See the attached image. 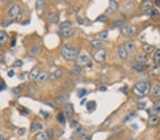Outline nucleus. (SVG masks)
I'll list each match as a JSON object with an SVG mask.
<instances>
[{
  "label": "nucleus",
  "instance_id": "1",
  "mask_svg": "<svg viewBox=\"0 0 160 140\" xmlns=\"http://www.w3.org/2000/svg\"><path fill=\"white\" fill-rule=\"evenodd\" d=\"M151 89L150 84L146 82H139L133 86L132 92L136 96L143 98L148 94Z\"/></svg>",
  "mask_w": 160,
  "mask_h": 140
},
{
  "label": "nucleus",
  "instance_id": "2",
  "mask_svg": "<svg viewBox=\"0 0 160 140\" xmlns=\"http://www.w3.org/2000/svg\"><path fill=\"white\" fill-rule=\"evenodd\" d=\"M63 57L67 60H73L78 57L80 50L76 47H72L68 45H64L61 49Z\"/></svg>",
  "mask_w": 160,
  "mask_h": 140
},
{
  "label": "nucleus",
  "instance_id": "3",
  "mask_svg": "<svg viewBox=\"0 0 160 140\" xmlns=\"http://www.w3.org/2000/svg\"><path fill=\"white\" fill-rule=\"evenodd\" d=\"M60 28L61 35L64 38H68L69 37H71L75 33V29H73V26H72V23L68 20L61 23Z\"/></svg>",
  "mask_w": 160,
  "mask_h": 140
},
{
  "label": "nucleus",
  "instance_id": "4",
  "mask_svg": "<svg viewBox=\"0 0 160 140\" xmlns=\"http://www.w3.org/2000/svg\"><path fill=\"white\" fill-rule=\"evenodd\" d=\"M8 15L13 19L19 20L21 17V10L19 5L14 4L8 11Z\"/></svg>",
  "mask_w": 160,
  "mask_h": 140
},
{
  "label": "nucleus",
  "instance_id": "5",
  "mask_svg": "<svg viewBox=\"0 0 160 140\" xmlns=\"http://www.w3.org/2000/svg\"><path fill=\"white\" fill-rule=\"evenodd\" d=\"M106 58V52L104 49H99L93 54V59L95 62L102 63Z\"/></svg>",
  "mask_w": 160,
  "mask_h": 140
},
{
  "label": "nucleus",
  "instance_id": "6",
  "mask_svg": "<svg viewBox=\"0 0 160 140\" xmlns=\"http://www.w3.org/2000/svg\"><path fill=\"white\" fill-rule=\"evenodd\" d=\"M135 26H127L121 29V33L125 37H131L136 33Z\"/></svg>",
  "mask_w": 160,
  "mask_h": 140
},
{
  "label": "nucleus",
  "instance_id": "7",
  "mask_svg": "<svg viewBox=\"0 0 160 140\" xmlns=\"http://www.w3.org/2000/svg\"><path fill=\"white\" fill-rule=\"evenodd\" d=\"M118 9V4L113 0H110L109 3V7L107 9L106 12L107 13L112 14L115 13Z\"/></svg>",
  "mask_w": 160,
  "mask_h": 140
},
{
  "label": "nucleus",
  "instance_id": "8",
  "mask_svg": "<svg viewBox=\"0 0 160 140\" xmlns=\"http://www.w3.org/2000/svg\"><path fill=\"white\" fill-rule=\"evenodd\" d=\"M153 5L152 1L150 0H145L141 3L140 9L142 12H148L149 10L152 9V7Z\"/></svg>",
  "mask_w": 160,
  "mask_h": 140
},
{
  "label": "nucleus",
  "instance_id": "9",
  "mask_svg": "<svg viewBox=\"0 0 160 140\" xmlns=\"http://www.w3.org/2000/svg\"><path fill=\"white\" fill-rule=\"evenodd\" d=\"M148 60L149 55L148 54L145 53V52H140V53L137 54L135 57V60L137 62L144 63V62H147Z\"/></svg>",
  "mask_w": 160,
  "mask_h": 140
},
{
  "label": "nucleus",
  "instance_id": "10",
  "mask_svg": "<svg viewBox=\"0 0 160 140\" xmlns=\"http://www.w3.org/2000/svg\"><path fill=\"white\" fill-rule=\"evenodd\" d=\"M132 67L133 69L136 70L137 71H142L147 69V66L145 63H141V62H134L132 65Z\"/></svg>",
  "mask_w": 160,
  "mask_h": 140
},
{
  "label": "nucleus",
  "instance_id": "11",
  "mask_svg": "<svg viewBox=\"0 0 160 140\" xmlns=\"http://www.w3.org/2000/svg\"><path fill=\"white\" fill-rule=\"evenodd\" d=\"M135 44H134V42L132 41V40L127 42L125 45V48L128 54L132 53V52L135 50Z\"/></svg>",
  "mask_w": 160,
  "mask_h": 140
},
{
  "label": "nucleus",
  "instance_id": "12",
  "mask_svg": "<svg viewBox=\"0 0 160 140\" xmlns=\"http://www.w3.org/2000/svg\"><path fill=\"white\" fill-rule=\"evenodd\" d=\"M117 53H118L119 57H120V59H122V60H126L127 58H128V53L127 52L126 50H125V47L120 46L118 48V50H117Z\"/></svg>",
  "mask_w": 160,
  "mask_h": 140
},
{
  "label": "nucleus",
  "instance_id": "13",
  "mask_svg": "<svg viewBox=\"0 0 160 140\" xmlns=\"http://www.w3.org/2000/svg\"><path fill=\"white\" fill-rule=\"evenodd\" d=\"M160 75V66L156 65L153 67L150 71V76L152 78H157Z\"/></svg>",
  "mask_w": 160,
  "mask_h": 140
},
{
  "label": "nucleus",
  "instance_id": "14",
  "mask_svg": "<svg viewBox=\"0 0 160 140\" xmlns=\"http://www.w3.org/2000/svg\"><path fill=\"white\" fill-rule=\"evenodd\" d=\"M61 76H62V71L60 69H58L56 71H53V72L51 73V74H49V77H48V80L51 81H56V79H59Z\"/></svg>",
  "mask_w": 160,
  "mask_h": 140
},
{
  "label": "nucleus",
  "instance_id": "15",
  "mask_svg": "<svg viewBox=\"0 0 160 140\" xmlns=\"http://www.w3.org/2000/svg\"><path fill=\"white\" fill-rule=\"evenodd\" d=\"M134 8H135V4L132 1H128L123 5L124 11L127 12H132V11H134Z\"/></svg>",
  "mask_w": 160,
  "mask_h": 140
},
{
  "label": "nucleus",
  "instance_id": "16",
  "mask_svg": "<svg viewBox=\"0 0 160 140\" xmlns=\"http://www.w3.org/2000/svg\"><path fill=\"white\" fill-rule=\"evenodd\" d=\"M73 113H74V110H73V105L70 103L67 104L66 105L65 110H64V114L68 118H70V117L73 116Z\"/></svg>",
  "mask_w": 160,
  "mask_h": 140
},
{
  "label": "nucleus",
  "instance_id": "17",
  "mask_svg": "<svg viewBox=\"0 0 160 140\" xmlns=\"http://www.w3.org/2000/svg\"><path fill=\"white\" fill-rule=\"evenodd\" d=\"M48 77L49 75H48L46 72H41L39 73L38 77L37 78V81L39 83H43L47 79H48Z\"/></svg>",
  "mask_w": 160,
  "mask_h": 140
},
{
  "label": "nucleus",
  "instance_id": "18",
  "mask_svg": "<svg viewBox=\"0 0 160 140\" xmlns=\"http://www.w3.org/2000/svg\"><path fill=\"white\" fill-rule=\"evenodd\" d=\"M39 74V70L37 67H34L33 68L32 70L30 71L29 74V79L30 80H34V79H37L38 77Z\"/></svg>",
  "mask_w": 160,
  "mask_h": 140
},
{
  "label": "nucleus",
  "instance_id": "19",
  "mask_svg": "<svg viewBox=\"0 0 160 140\" xmlns=\"http://www.w3.org/2000/svg\"><path fill=\"white\" fill-rule=\"evenodd\" d=\"M90 44L92 48H96V49L99 50L102 47V44H103V43H102L101 40H98V39H94V40H90Z\"/></svg>",
  "mask_w": 160,
  "mask_h": 140
},
{
  "label": "nucleus",
  "instance_id": "20",
  "mask_svg": "<svg viewBox=\"0 0 160 140\" xmlns=\"http://www.w3.org/2000/svg\"><path fill=\"white\" fill-rule=\"evenodd\" d=\"M159 122V118L157 116H152L148 120V123L150 126H154L157 124Z\"/></svg>",
  "mask_w": 160,
  "mask_h": 140
},
{
  "label": "nucleus",
  "instance_id": "21",
  "mask_svg": "<svg viewBox=\"0 0 160 140\" xmlns=\"http://www.w3.org/2000/svg\"><path fill=\"white\" fill-rule=\"evenodd\" d=\"M143 50L145 53L150 54L154 51L155 47L154 46H152V45L148 44V43H145V44L143 45Z\"/></svg>",
  "mask_w": 160,
  "mask_h": 140
},
{
  "label": "nucleus",
  "instance_id": "22",
  "mask_svg": "<svg viewBox=\"0 0 160 140\" xmlns=\"http://www.w3.org/2000/svg\"><path fill=\"white\" fill-rule=\"evenodd\" d=\"M151 95L153 97H159L160 96V86H154L151 89Z\"/></svg>",
  "mask_w": 160,
  "mask_h": 140
},
{
  "label": "nucleus",
  "instance_id": "23",
  "mask_svg": "<svg viewBox=\"0 0 160 140\" xmlns=\"http://www.w3.org/2000/svg\"><path fill=\"white\" fill-rule=\"evenodd\" d=\"M82 70V67L79 66V65H77V66H75L73 69L70 70V74H71V75H78V74H81Z\"/></svg>",
  "mask_w": 160,
  "mask_h": 140
},
{
  "label": "nucleus",
  "instance_id": "24",
  "mask_svg": "<svg viewBox=\"0 0 160 140\" xmlns=\"http://www.w3.org/2000/svg\"><path fill=\"white\" fill-rule=\"evenodd\" d=\"M48 138V135L46 132H42L40 133L37 134L36 135L35 139L36 140H47Z\"/></svg>",
  "mask_w": 160,
  "mask_h": 140
},
{
  "label": "nucleus",
  "instance_id": "25",
  "mask_svg": "<svg viewBox=\"0 0 160 140\" xmlns=\"http://www.w3.org/2000/svg\"><path fill=\"white\" fill-rule=\"evenodd\" d=\"M42 129V125L41 124L37 123V122H33L31 124L30 130L31 132H34L37 130H40Z\"/></svg>",
  "mask_w": 160,
  "mask_h": 140
},
{
  "label": "nucleus",
  "instance_id": "26",
  "mask_svg": "<svg viewBox=\"0 0 160 140\" xmlns=\"http://www.w3.org/2000/svg\"><path fill=\"white\" fill-rule=\"evenodd\" d=\"M45 8V1H37V10L39 13L43 12Z\"/></svg>",
  "mask_w": 160,
  "mask_h": 140
},
{
  "label": "nucleus",
  "instance_id": "27",
  "mask_svg": "<svg viewBox=\"0 0 160 140\" xmlns=\"http://www.w3.org/2000/svg\"><path fill=\"white\" fill-rule=\"evenodd\" d=\"M48 20H49V21L51 23H57L58 21H59V15L56 14H50L49 15H48Z\"/></svg>",
  "mask_w": 160,
  "mask_h": 140
},
{
  "label": "nucleus",
  "instance_id": "28",
  "mask_svg": "<svg viewBox=\"0 0 160 140\" xmlns=\"http://www.w3.org/2000/svg\"><path fill=\"white\" fill-rule=\"evenodd\" d=\"M95 107H96V103H95V101H89L86 104V108H87L88 110L90 112L95 110Z\"/></svg>",
  "mask_w": 160,
  "mask_h": 140
},
{
  "label": "nucleus",
  "instance_id": "29",
  "mask_svg": "<svg viewBox=\"0 0 160 140\" xmlns=\"http://www.w3.org/2000/svg\"><path fill=\"white\" fill-rule=\"evenodd\" d=\"M8 40V35L4 31H0V44L4 43Z\"/></svg>",
  "mask_w": 160,
  "mask_h": 140
},
{
  "label": "nucleus",
  "instance_id": "30",
  "mask_svg": "<svg viewBox=\"0 0 160 140\" xmlns=\"http://www.w3.org/2000/svg\"><path fill=\"white\" fill-rule=\"evenodd\" d=\"M69 98L68 95H67V96H60V97L57 98L56 100V103L58 104H62L63 103L66 102V101H68Z\"/></svg>",
  "mask_w": 160,
  "mask_h": 140
},
{
  "label": "nucleus",
  "instance_id": "31",
  "mask_svg": "<svg viewBox=\"0 0 160 140\" xmlns=\"http://www.w3.org/2000/svg\"><path fill=\"white\" fill-rule=\"evenodd\" d=\"M78 63L86 64L89 62V57L86 55H82L78 58Z\"/></svg>",
  "mask_w": 160,
  "mask_h": 140
},
{
  "label": "nucleus",
  "instance_id": "32",
  "mask_svg": "<svg viewBox=\"0 0 160 140\" xmlns=\"http://www.w3.org/2000/svg\"><path fill=\"white\" fill-rule=\"evenodd\" d=\"M135 117H136L135 113H130V114L128 115V116L124 118V122H130V121H131L132 120L134 119Z\"/></svg>",
  "mask_w": 160,
  "mask_h": 140
},
{
  "label": "nucleus",
  "instance_id": "33",
  "mask_svg": "<svg viewBox=\"0 0 160 140\" xmlns=\"http://www.w3.org/2000/svg\"><path fill=\"white\" fill-rule=\"evenodd\" d=\"M57 120L59 122L62 124H65L66 122V119H65V116H64V113H60L57 116Z\"/></svg>",
  "mask_w": 160,
  "mask_h": 140
},
{
  "label": "nucleus",
  "instance_id": "34",
  "mask_svg": "<svg viewBox=\"0 0 160 140\" xmlns=\"http://www.w3.org/2000/svg\"><path fill=\"white\" fill-rule=\"evenodd\" d=\"M111 122H112V120H111V118H107L106 120L104 121V122H103L101 124V127L102 128H106V127H108V126L110 125L111 123Z\"/></svg>",
  "mask_w": 160,
  "mask_h": 140
},
{
  "label": "nucleus",
  "instance_id": "35",
  "mask_svg": "<svg viewBox=\"0 0 160 140\" xmlns=\"http://www.w3.org/2000/svg\"><path fill=\"white\" fill-rule=\"evenodd\" d=\"M99 37L102 40H107L108 38V32L107 31H103L99 33Z\"/></svg>",
  "mask_w": 160,
  "mask_h": 140
},
{
  "label": "nucleus",
  "instance_id": "36",
  "mask_svg": "<svg viewBox=\"0 0 160 140\" xmlns=\"http://www.w3.org/2000/svg\"><path fill=\"white\" fill-rule=\"evenodd\" d=\"M154 60L156 63H160V50H158L154 55Z\"/></svg>",
  "mask_w": 160,
  "mask_h": 140
},
{
  "label": "nucleus",
  "instance_id": "37",
  "mask_svg": "<svg viewBox=\"0 0 160 140\" xmlns=\"http://www.w3.org/2000/svg\"><path fill=\"white\" fill-rule=\"evenodd\" d=\"M153 109L156 112H160V101H157L154 103Z\"/></svg>",
  "mask_w": 160,
  "mask_h": 140
},
{
  "label": "nucleus",
  "instance_id": "38",
  "mask_svg": "<svg viewBox=\"0 0 160 140\" xmlns=\"http://www.w3.org/2000/svg\"><path fill=\"white\" fill-rule=\"evenodd\" d=\"M108 20V18L106 16H100L98 17L95 21H99V22H102V23H106Z\"/></svg>",
  "mask_w": 160,
  "mask_h": 140
},
{
  "label": "nucleus",
  "instance_id": "39",
  "mask_svg": "<svg viewBox=\"0 0 160 140\" xmlns=\"http://www.w3.org/2000/svg\"><path fill=\"white\" fill-rule=\"evenodd\" d=\"M22 65H23V62L21 61V60H18L16 62H14V63L13 64L12 66L14 67H21Z\"/></svg>",
  "mask_w": 160,
  "mask_h": 140
},
{
  "label": "nucleus",
  "instance_id": "40",
  "mask_svg": "<svg viewBox=\"0 0 160 140\" xmlns=\"http://www.w3.org/2000/svg\"><path fill=\"white\" fill-rule=\"evenodd\" d=\"M86 93H87V91H86V89H81L79 91H78V96L79 98L83 97L86 94Z\"/></svg>",
  "mask_w": 160,
  "mask_h": 140
},
{
  "label": "nucleus",
  "instance_id": "41",
  "mask_svg": "<svg viewBox=\"0 0 160 140\" xmlns=\"http://www.w3.org/2000/svg\"><path fill=\"white\" fill-rule=\"evenodd\" d=\"M39 51V48L38 46H34L31 48V52H32V53L36 54Z\"/></svg>",
  "mask_w": 160,
  "mask_h": 140
},
{
  "label": "nucleus",
  "instance_id": "42",
  "mask_svg": "<svg viewBox=\"0 0 160 140\" xmlns=\"http://www.w3.org/2000/svg\"><path fill=\"white\" fill-rule=\"evenodd\" d=\"M80 137H81V140H91V137L86 133L80 136Z\"/></svg>",
  "mask_w": 160,
  "mask_h": 140
},
{
  "label": "nucleus",
  "instance_id": "43",
  "mask_svg": "<svg viewBox=\"0 0 160 140\" xmlns=\"http://www.w3.org/2000/svg\"><path fill=\"white\" fill-rule=\"evenodd\" d=\"M70 125H71L72 128L78 129V127H80L79 124H78V122H77V121H76V120H73V121H72L71 123H70Z\"/></svg>",
  "mask_w": 160,
  "mask_h": 140
},
{
  "label": "nucleus",
  "instance_id": "44",
  "mask_svg": "<svg viewBox=\"0 0 160 140\" xmlns=\"http://www.w3.org/2000/svg\"><path fill=\"white\" fill-rule=\"evenodd\" d=\"M137 107L139 110H142L146 107V102H139L137 104Z\"/></svg>",
  "mask_w": 160,
  "mask_h": 140
},
{
  "label": "nucleus",
  "instance_id": "45",
  "mask_svg": "<svg viewBox=\"0 0 160 140\" xmlns=\"http://www.w3.org/2000/svg\"><path fill=\"white\" fill-rule=\"evenodd\" d=\"M123 24H124V22L122 21H117L114 23V26H117V27H120V26H122Z\"/></svg>",
  "mask_w": 160,
  "mask_h": 140
},
{
  "label": "nucleus",
  "instance_id": "46",
  "mask_svg": "<svg viewBox=\"0 0 160 140\" xmlns=\"http://www.w3.org/2000/svg\"><path fill=\"white\" fill-rule=\"evenodd\" d=\"M25 130H26L25 128H20L18 131V134L21 136V135H23L25 133Z\"/></svg>",
  "mask_w": 160,
  "mask_h": 140
},
{
  "label": "nucleus",
  "instance_id": "47",
  "mask_svg": "<svg viewBox=\"0 0 160 140\" xmlns=\"http://www.w3.org/2000/svg\"><path fill=\"white\" fill-rule=\"evenodd\" d=\"M8 76H9V77H13L14 76V71L12 69L9 71V72H8Z\"/></svg>",
  "mask_w": 160,
  "mask_h": 140
},
{
  "label": "nucleus",
  "instance_id": "48",
  "mask_svg": "<svg viewBox=\"0 0 160 140\" xmlns=\"http://www.w3.org/2000/svg\"><path fill=\"white\" fill-rule=\"evenodd\" d=\"M77 21H78V23H79V24H81V25L84 23L83 20V18H81V17H78V18H77Z\"/></svg>",
  "mask_w": 160,
  "mask_h": 140
},
{
  "label": "nucleus",
  "instance_id": "49",
  "mask_svg": "<svg viewBox=\"0 0 160 140\" xmlns=\"http://www.w3.org/2000/svg\"><path fill=\"white\" fill-rule=\"evenodd\" d=\"M16 40L14 39V40H13L12 41V43H11V46H12V47H14L15 45H16Z\"/></svg>",
  "mask_w": 160,
  "mask_h": 140
},
{
  "label": "nucleus",
  "instance_id": "50",
  "mask_svg": "<svg viewBox=\"0 0 160 140\" xmlns=\"http://www.w3.org/2000/svg\"><path fill=\"white\" fill-rule=\"evenodd\" d=\"M4 87H5V86H4V84L0 85V91H2V90L4 88Z\"/></svg>",
  "mask_w": 160,
  "mask_h": 140
},
{
  "label": "nucleus",
  "instance_id": "51",
  "mask_svg": "<svg viewBox=\"0 0 160 140\" xmlns=\"http://www.w3.org/2000/svg\"><path fill=\"white\" fill-rule=\"evenodd\" d=\"M100 91H106V90H107V88H106V87H102V88H100Z\"/></svg>",
  "mask_w": 160,
  "mask_h": 140
},
{
  "label": "nucleus",
  "instance_id": "52",
  "mask_svg": "<svg viewBox=\"0 0 160 140\" xmlns=\"http://www.w3.org/2000/svg\"><path fill=\"white\" fill-rule=\"evenodd\" d=\"M156 4H157V5L158 7L160 8V1H157Z\"/></svg>",
  "mask_w": 160,
  "mask_h": 140
},
{
  "label": "nucleus",
  "instance_id": "53",
  "mask_svg": "<svg viewBox=\"0 0 160 140\" xmlns=\"http://www.w3.org/2000/svg\"><path fill=\"white\" fill-rule=\"evenodd\" d=\"M0 140H4V137H3V135H0Z\"/></svg>",
  "mask_w": 160,
  "mask_h": 140
},
{
  "label": "nucleus",
  "instance_id": "54",
  "mask_svg": "<svg viewBox=\"0 0 160 140\" xmlns=\"http://www.w3.org/2000/svg\"><path fill=\"white\" fill-rule=\"evenodd\" d=\"M127 140H136V139H134V138H130V139H127Z\"/></svg>",
  "mask_w": 160,
  "mask_h": 140
},
{
  "label": "nucleus",
  "instance_id": "55",
  "mask_svg": "<svg viewBox=\"0 0 160 140\" xmlns=\"http://www.w3.org/2000/svg\"><path fill=\"white\" fill-rule=\"evenodd\" d=\"M1 48V44H0V48Z\"/></svg>",
  "mask_w": 160,
  "mask_h": 140
}]
</instances>
